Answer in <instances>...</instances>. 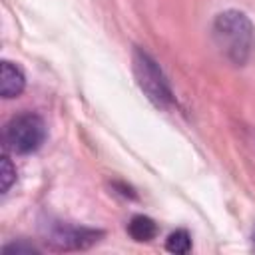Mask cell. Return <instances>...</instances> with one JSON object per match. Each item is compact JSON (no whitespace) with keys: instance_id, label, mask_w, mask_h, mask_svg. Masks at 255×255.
Here are the masks:
<instances>
[{"instance_id":"cell-1","label":"cell","mask_w":255,"mask_h":255,"mask_svg":"<svg viewBox=\"0 0 255 255\" xmlns=\"http://www.w3.org/2000/svg\"><path fill=\"white\" fill-rule=\"evenodd\" d=\"M211 38L221 56L233 66H245L255 50V28L245 12L229 8L219 12L211 24Z\"/></svg>"},{"instance_id":"cell-2","label":"cell","mask_w":255,"mask_h":255,"mask_svg":"<svg viewBox=\"0 0 255 255\" xmlns=\"http://www.w3.org/2000/svg\"><path fill=\"white\" fill-rule=\"evenodd\" d=\"M131 64H133L135 82H137L139 90L145 94V98L155 108L169 110L175 104V98H173L171 86H169L163 70L159 68V64L145 50H141V48H135L133 50Z\"/></svg>"},{"instance_id":"cell-3","label":"cell","mask_w":255,"mask_h":255,"mask_svg":"<svg viewBox=\"0 0 255 255\" xmlns=\"http://www.w3.org/2000/svg\"><path fill=\"white\" fill-rule=\"evenodd\" d=\"M44 139L46 124L38 114H18L4 126V147L14 153L36 151L44 143Z\"/></svg>"},{"instance_id":"cell-4","label":"cell","mask_w":255,"mask_h":255,"mask_svg":"<svg viewBox=\"0 0 255 255\" xmlns=\"http://www.w3.org/2000/svg\"><path fill=\"white\" fill-rule=\"evenodd\" d=\"M102 233L90 227H78V225H68V223H56L50 231V243H54L56 249L60 251H80L88 249L94 243H98Z\"/></svg>"},{"instance_id":"cell-5","label":"cell","mask_w":255,"mask_h":255,"mask_svg":"<svg viewBox=\"0 0 255 255\" xmlns=\"http://www.w3.org/2000/svg\"><path fill=\"white\" fill-rule=\"evenodd\" d=\"M26 88V78H24V72L4 60L2 62V68H0V94L4 100H12V98H18Z\"/></svg>"},{"instance_id":"cell-6","label":"cell","mask_w":255,"mask_h":255,"mask_svg":"<svg viewBox=\"0 0 255 255\" xmlns=\"http://www.w3.org/2000/svg\"><path fill=\"white\" fill-rule=\"evenodd\" d=\"M128 233L133 241H151L157 235V225L153 219L145 217V215H133L128 223Z\"/></svg>"},{"instance_id":"cell-7","label":"cell","mask_w":255,"mask_h":255,"mask_svg":"<svg viewBox=\"0 0 255 255\" xmlns=\"http://www.w3.org/2000/svg\"><path fill=\"white\" fill-rule=\"evenodd\" d=\"M165 249H167L169 253H175V255L189 253V249H191V235H189L185 229H175L173 233L167 235V239H165Z\"/></svg>"},{"instance_id":"cell-8","label":"cell","mask_w":255,"mask_h":255,"mask_svg":"<svg viewBox=\"0 0 255 255\" xmlns=\"http://www.w3.org/2000/svg\"><path fill=\"white\" fill-rule=\"evenodd\" d=\"M0 181H2V193H8L12 183L16 181V167L12 165L8 155H2V165H0Z\"/></svg>"},{"instance_id":"cell-9","label":"cell","mask_w":255,"mask_h":255,"mask_svg":"<svg viewBox=\"0 0 255 255\" xmlns=\"http://www.w3.org/2000/svg\"><path fill=\"white\" fill-rule=\"evenodd\" d=\"M4 253H38V249L32 245V243H26V241H12L8 245H4Z\"/></svg>"},{"instance_id":"cell-10","label":"cell","mask_w":255,"mask_h":255,"mask_svg":"<svg viewBox=\"0 0 255 255\" xmlns=\"http://www.w3.org/2000/svg\"><path fill=\"white\" fill-rule=\"evenodd\" d=\"M253 241H255V235H253Z\"/></svg>"}]
</instances>
